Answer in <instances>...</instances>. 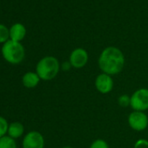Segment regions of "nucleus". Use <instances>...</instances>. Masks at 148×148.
<instances>
[{"label":"nucleus","instance_id":"f257e3e1","mask_svg":"<svg viewBox=\"0 0 148 148\" xmlns=\"http://www.w3.org/2000/svg\"><path fill=\"white\" fill-rule=\"evenodd\" d=\"M125 65V57L122 51L116 47H107L99 58V66L103 73L116 75L119 73Z\"/></svg>","mask_w":148,"mask_h":148},{"label":"nucleus","instance_id":"f03ea898","mask_svg":"<svg viewBox=\"0 0 148 148\" xmlns=\"http://www.w3.org/2000/svg\"><path fill=\"white\" fill-rule=\"evenodd\" d=\"M60 66L58 60L54 57H45L38 63L36 72L40 79L48 81L53 79L59 71Z\"/></svg>","mask_w":148,"mask_h":148},{"label":"nucleus","instance_id":"7ed1b4c3","mask_svg":"<svg viewBox=\"0 0 148 148\" xmlns=\"http://www.w3.org/2000/svg\"><path fill=\"white\" fill-rule=\"evenodd\" d=\"M2 54L7 62L17 64L23 61L25 58V49L19 42L8 40L2 47Z\"/></svg>","mask_w":148,"mask_h":148},{"label":"nucleus","instance_id":"20e7f679","mask_svg":"<svg viewBox=\"0 0 148 148\" xmlns=\"http://www.w3.org/2000/svg\"><path fill=\"white\" fill-rule=\"evenodd\" d=\"M130 106L138 112H144L148 109V89L140 88L131 96Z\"/></svg>","mask_w":148,"mask_h":148},{"label":"nucleus","instance_id":"39448f33","mask_svg":"<svg viewBox=\"0 0 148 148\" xmlns=\"http://www.w3.org/2000/svg\"><path fill=\"white\" fill-rule=\"evenodd\" d=\"M128 123L132 129L140 132L148 125V117L143 112L134 111L128 117Z\"/></svg>","mask_w":148,"mask_h":148},{"label":"nucleus","instance_id":"423d86ee","mask_svg":"<svg viewBox=\"0 0 148 148\" xmlns=\"http://www.w3.org/2000/svg\"><path fill=\"white\" fill-rule=\"evenodd\" d=\"M43 135L36 131L28 132L23 139V148H44Z\"/></svg>","mask_w":148,"mask_h":148},{"label":"nucleus","instance_id":"0eeeda50","mask_svg":"<svg viewBox=\"0 0 148 148\" xmlns=\"http://www.w3.org/2000/svg\"><path fill=\"white\" fill-rule=\"evenodd\" d=\"M88 61V54L86 50L82 48H77L70 55L69 62L71 65L74 68L80 69L83 68Z\"/></svg>","mask_w":148,"mask_h":148},{"label":"nucleus","instance_id":"6e6552de","mask_svg":"<svg viewBox=\"0 0 148 148\" xmlns=\"http://www.w3.org/2000/svg\"><path fill=\"white\" fill-rule=\"evenodd\" d=\"M95 87L102 94H107L113 88V80L108 74L101 73L95 79Z\"/></svg>","mask_w":148,"mask_h":148},{"label":"nucleus","instance_id":"1a4fd4ad","mask_svg":"<svg viewBox=\"0 0 148 148\" xmlns=\"http://www.w3.org/2000/svg\"><path fill=\"white\" fill-rule=\"evenodd\" d=\"M26 33V30L25 26L21 24H15L12 26L10 29V37L11 40L15 41V42H19L21 41Z\"/></svg>","mask_w":148,"mask_h":148},{"label":"nucleus","instance_id":"9d476101","mask_svg":"<svg viewBox=\"0 0 148 148\" xmlns=\"http://www.w3.org/2000/svg\"><path fill=\"white\" fill-rule=\"evenodd\" d=\"M39 81H40V78L38 77L37 72H32V71L26 72L22 79L24 86H25L27 88L36 87L38 85Z\"/></svg>","mask_w":148,"mask_h":148},{"label":"nucleus","instance_id":"9b49d317","mask_svg":"<svg viewBox=\"0 0 148 148\" xmlns=\"http://www.w3.org/2000/svg\"><path fill=\"white\" fill-rule=\"evenodd\" d=\"M24 125L19 122H13L10 124L8 127V134L12 138H18L21 137L24 133Z\"/></svg>","mask_w":148,"mask_h":148},{"label":"nucleus","instance_id":"f8f14e48","mask_svg":"<svg viewBox=\"0 0 148 148\" xmlns=\"http://www.w3.org/2000/svg\"><path fill=\"white\" fill-rule=\"evenodd\" d=\"M0 148H17V145L14 138L5 136L0 138Z\"/></svg>","mask_w":148,"mask_h":148},{"label":"nucleus","instance_id":"ddd939ff","mask_svg":"<svg viewBox=\"0 0 148 148\" xmlns=\"http://www.w3.org/2000/svg\"><path fill=\"white\" fill-rule=\"evenodd\" d=\"M10 37V31L4 25H0V43H5Z\"/></svg>","mask_w":148,"mask_h":148},{"label":"nucleus","instance_id":"4468645a","mask_svg":"<svg viewBox=\"0 0 148 148\" xmlns=\"http://www.w3.org/2000/svg\"><path fill=\"white\" fill-rule=\"evenodd\" d=\"M8 127L9 125L6 119L0 116V138L5 136V133L8 132Z\"/></svg>","mask_w":148,"mask_h":148},{"label":"nucleus","instance_id":"2eb2a0df","mask_svg":"<svg viewBox=\"0 0 148 148\" xmlns=\"http://www.w3.org/2000/svg\"><path fill=\"white\" fill-rule=\"evenodd\" d=\"M118 103L122 107H127L128 106L131 105V97H129L128 95H125V94L121 95L118 99Z\"/></svg>","mask_w":148,"mask_h":148},{"label":"nucleus","instance_id":"dca6fc26","mask_svg":"<svg viewBox=\"0 0 148 148\" xmlns=\"http://www.w3.org/2000/svg\"><path fill=\"white\" fill-rule=\"evenodd\" d=\"M90 148H109V145L104 139L99 138L92 143Z\"/></svg>","mask_w":148,"mask_h":148},{"label":"nucleus","instance_id":"f3484780","mask_svg":"<svg viewBox=\"0 0 148 148\" xmlns=\"http://www.w3.org/2000/svg\"><path fill=\"white\" fill-rule=\"evenodd\" d=\"M133 148H148V141L144 138H140L136 141Z\"/></svg>","mask_w":148,"mask_h":148},{"label":"nucleus","instance_id":"a211bd4d","mask_svg":"<svg viewBox=\"0 0 148 148\" xmlns=\"http://www.w3.org/2000/svg\"><path fill=\"white\" fill-rule=\"evenodd\" d=\"M70 66H71V64H70V62H65V63L63 64V69H64V71H67V70L69 69Z\"/></svg>","mask_w":148,"mask_h":148},{"label":"nucleus","instance_id":"6ab92c4d","mask_svg":"<svg viewBox=\"0 0 148 148\" xmlns=\"http://www.w3.org/2000/svg\"><path fill=\"white\" fill-rule=\"evenodd\" d=\"M62 148H72V147H70V146H64V147H62Z\"/></svg>","mask_w":148,"mask_h":148}]
</instances>
